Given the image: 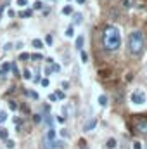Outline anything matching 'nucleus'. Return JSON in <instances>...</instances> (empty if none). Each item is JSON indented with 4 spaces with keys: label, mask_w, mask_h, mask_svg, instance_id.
<instances>
[{
    "label": "nucleus",
    "mask_w": 147,
    "mask_h": 149,
    "mask_svg": "<svg viewBox=\"0 0 147 149\" xmlns=\"http://www.w3.org/2000/svg\"><path fill=\"white\" fill-rule=\"evenodd\" d=\"M102 43L107 50H118L121 45V33L118 26H107L102 33Z\"/></svg>",
    "instance_id": "nucleus-1"
},
{
    "label": "nucleus",
    "mask_w": 147,
    "mask_h": 149,
    "mask_svg": "<svg viewBox=\"0 0 147 149\" xmlns=\"http://www.w3.org/2000/svg\"><path fill=\"white\" fill-rule=\"evenodd\" d=\"M128 50L133 56H140L144 50V35L140 31H132L128 37Z\"/></svg>",
    "instance_id": "nucleus-2"
},
{
    "label": "nucleus",
    "mask_w": 147,
    "mask_h": 149,
    "mask_svg": "<svg viewBox=\"0 0 147 149\" xmlns=\"http://www.w3.org/2000/svg\"><path fill=\"white\" fill-rule=\"evenodd\" d=\"M130 102L135 104V106H142L147 102V95L144 90H133L132 95H130Z\"/></svg>",
    "instance_id": "nucleus-3"
},
{
    "label": "nucleus",
    "mask_w": 147,
    "mask_h": 149,
    "mask_svg": "<svg viewBox=\"0 0 147 149\" xmlns=\"http://www.w3.org/2000/svg\"><path fill=\"white\" fill-rule=\"evenodd\" d=\"M95 125H97V120H95V118H90L88 121H85L83 130H85V132H90V130H94V128H95Z\"/></svg>",
    "instance_id": "nucleus-4"
},
{
    "label": "nucleus",
    "mask_w": 147,
    "mask_h": 149,
    "mask_svg": "<svg viewBox=\"0 0 147 149\" xmlns=\"http://www.w3.org/2000/svg\"><path fill=\"white\" fill-rule=\"evenodd\" d=\"M137 130L142 132V134H147V120L146 118H142V120L137 121Z\"/></svg>",
    "instance_id": "nucleus-5"
},
{
    "label": "nucleus",
    "mask_w": 147,
    "mask_h": 149,
    "mask_svg": "<svg viewBox=\"0 0 147 149\" xmlns=\"http://www.w3.org/2000/svg\"><path fill=\"white\" fill-rule=\"evenodd\" d=\"M116 146H118V142H116V139H107V142H106V148L107 149H116Z\"/></svg>",
    "instance_id": "nucleus-6"
},
{
    "label": "nucleus",
    "mask_w": 147,
    "mask_h": 149,
    "mask_svg": "<svg viewBox=\"0 0 147 149\" xmlns=\"http://www.w3.org/2000/svg\"><path fill=\"white\" fill-rule=\"evenodd\" d=\"M45 139H49V141H55V130L50 127L49 128V132H47V135H45Z\"/></svg>",
    "instance_id": "nucleus-7"
},
{
    "label": "nucleus",
    "mask_w": 147,
    "mask_h": 149,
    "mask_svg": "<svg viewBox=\"0 0 147 149\" xmlns=\"http://www.w3.org/2000/svg\"><path fill=\"white\" fill-rule=\"evenodd\" d=\"M83 42H85V38L83 37L76 38V50H83Z\"/></svg>",
    "instance_id": "nucleus-8"
},
{
    "label": "nucleus",
    "mask_w": 147,
    "mask_h": 149,
    "mask_svg": "<svg viewBox=\"0 0 147 149\" xmlns=\"http://www.w3.org/2000/svg\"><path fill=\"white\" fill-rule=\"evenodd\" d=\"M97 102H99V106H106L107 104V95H99V99H97Z\"/></svg>",
    "instance_id": "nucleus-9"
},
{
    "label": "nucleus",
    "mask_w": 147,
    "mask_h": 149,
    "mask_svg": "<svg viewBox=\"0 0 147 149\" xmlns=\"http://www.w3.org/2000/svg\"><path fill=\"white\" fill-rule=\"evenodd\" d=\"M31 45H33L35 49H38V50H40V49H43V42H42V40H38V38H35V40L31 42Z\"/></svg>",
    "instance_id": "nucleus-10"
},
{
    "label": "nucleus",
    "mask_w": 147,
    "mask_h": 149,
    "mask_svg": "<svg viewBox=\"0 0 147 149\" xmlns=\"http://www.w3.org/2000/svg\"><path fill=\"white\" fill-rule=\"evenodd\" d=\"M81 19H83V16H81L80 12L73 14V23H74V24H80V23H81Z\"/></svg>",
    "instance_id": "nucleus-11"
},
{
    "label": "nucleus",
    "mask_w": 147,
    "mask_h": 149,
    "mask_svg": "<svg viewBox=\"0 0 147 149\" xmlns=\"http://www.w3.org/2000/svg\"><path fill=\"white\" fill-rule=\"evenodd\" d=\"M9 70H10V63H3V66H2V70H0V73L7 74V73H9Z\"/></svg>",
    "instance_id": "nucleus-12"
},
{
    "label": "nucleus",
    "mask_w": 147,
    "mask_h": 149,
    "mask_svg": "<svg viewBox=\"0 0 147 149\" xmlns=\"http://www.w3.org/2000/svg\"><path fill=\"white\" fill-rule=\"evenodd\" d=\"M62 14H64V16H69V14H73V7H71V5H66V7L62 9Z\"/></svg>",
    "instance_id": "nucleus-13"
},
{
    "label": "nucleus",
    "mask_w": 147,
    "mask_h": 149,
    "mask_svg": "<svg viewBox=\"0 0 147 149\" xmlns=\"http://www.w3.org/2000/svg\"><path fill=\"white\" fill-rule=\"evenodd\" d=\"M31 14H33V10H31V9H26V10H23L19 16H21V17H30Z\"/></svg>",
    "instance_id": "nucleus-14"
},
{
    "label": "nucleus",
    "mask_w": 147,
    "mask_h": 149,
    "mask_svg": "<svg viewBox=\"0 0 147 149\" xmlns=\"http://www.w3.org/2000/svg\"><path fill=\"white\" fill-rule=\"evenodd\" d=\"M64 35H66V37H68V38L74 37V28H73V26H69V28L66 30V33H64Z\"/></svg>",
    "instance_id": "nucleus-15"
},
{
    "label": "nucleus",
    "mask_w": 147,
    "mask_h": 149,
    "mask_svg": "<svg viewBox=\"0 0 147 149\" xmlns=\"http://www.w3.org/2000/svg\"><path fill=\"white\" fill-rule=\"evenodd\" d=\"M121 7L123 9H130L132 7V2L130 0H121Z\"/></svg>",
    "instance_id": "nucleus-16"
},
{
    "label": "nucleus",
    "mask_w": 147,
    "mask_h": 149,
    "mask_svg": "<svg viewBox=\"0 0 147 149\" xmlns=\"http://www.w3.org/2000/svg\"><path fill=\"white\" fill-rule=\"evenodd\" d=\"M42 7H43V3H42V0H37V2L33 3V9H35V10H40Z\"/></svg>",
    "instance_id": "nucleus-17"
},
{
    "label": "nucleus",
    "mask_w": 147,
    "mask_h": 149,
    "mask_svg": "<svg viewBox=\"0 0 147 149\" xmlns=\"http://www.w3.org/2000/svg\"><path fill=\"white\" fill-rule=\"evenodd\" d=\"M54 148L62 149V148H64V141H54Z\"/></svg>",
    "instance_id": "nucleus-18"
},
{
    "label": "nucleus",
    "mask_w": 147,
    "mask_h": 149,
    "mask_svg": "<svg viewBox=\"0 0 147 149\" xmlns=\"http://www.w3.org/2000/svg\"><path fill=\"white\" fill-rule=\"evenodd\" d=\"M23 76H24V80H31V78H33V74H31L30 70H24V74H23Z\"/></svg>",
    "instance_id": "nucleus-19"
},
{
    "label": "nucleus",
    "mask_w": 147,
    "mask_h": 149,
    "mask_svg": "<svg viewBox=\"0 0 147 149\" xmlns=\"http://www.w3.org/2000/svg\"><path fill=\"white\" fill-rule=\"evenodd\" d=\"M7 121V111H0V123Z\"/></svg>",
    "instance_id": "nucleus-20"
},
{
    "label": "nucleus",
    "mask_w": 147,
    "mask_h": 149,
    "mask_svg": "<svg viewBox=\"0 0 147 149\" xmlns=\"http://www.w3.org/2000/svg\"><path fill=\"white\" fill-rule=\"evenodd\" d=\"M59 71H61V66L55 64V63H52V73H59Z\"/></svg>",
    "instance_id": "nucleus-21"
},
{
    "label": "nucleus",
    "mask_w": 147,
    "mask_h": 149,
    "mask_svg": "<svg viewBox=\"0 0 147 149\" xmlns=\"http://www.w3.org/2000/svg\"><path fill=\"white\" fill-rule=\"evenodd\" d=\"M80 52H81V63H87V61H88V54L83 52V50H80Z\"/></svg>",
    "instance_id": "nucleus-22"
},
{
    "label": "nucleus",
    "mask_w": 147,
    "mask_h": 149,
    "mask_svg": "<svg viewBox=\"0 0 147 149\" xmlns=\"http://www.w3.org/2000/svg\"><path fill=\"white\" fill-rule=\"evenodd\" d=\"M133 149H144L142 142H140V141H135V142H133Z\"/></svg>",
    "instance_id": "nucleus-23"
},
{
    "label": "nucleus",
    "mask_w": 147,
    "mask_h": 149,
    "mask_svg": "<svg viewBox=\"0 0 147 149\" xmlns=\"http://www.w3.org/2000/svg\"><path fill=\"white\" fill-rule=\"evenodd\" d=\"M10 70H12V73L16 74V76H17V74H19V70H17V66H16V64H14V63H12V64H10Z\"/></svg>",
    "instance_id": "nucleus-24"
},
{
    "label": "nucleus",
    "mask_w": 147,
    "mask_h": 149,
    "mask_svg": "<svg viewBox=\"0 0 147 149\" xmlns=\"http://www.w3.org/2000/svg\"><path fill=\"white\" fill-rule=\"evenodd\" d=\"M40 83H42V87H49V83H50V81H49V78H42V80H40Z\"/></svg>",
    "instance_id": "nucleus-25"
},
{
    "label": "nucleus",
    "mask_w": 147,
    "mask_h": 149,
    "mask_svg": "<svg viewBox=\"0 0 147 149\" xmlns=\"http://www.w3.org/2000/svg\"><path fill=\"white\" fill-rule=\"evenodd\" d=\"M14 125H16V127L19 128V127L23 125V120H21V118H14Z\"/></svg>",
    "instance_id": "nucleus-26"
},
{
    "label": "nucleus",
    "mask_w": 147,
    "mask_h": 149,
    "mask_svg": "<svg viewBox=\"0 0 147 149\" xmlns=\"http://www.w3.org/2000/svg\"><path fill=\"white\" fill-rule=\"evenodd\" d=\"M9 108H10L12 111H16V109H17V104H16L14 101H10V102H9Z\"/></svg>",
    "instance_id": "nucleus-27"
},
{
    "label": "nucleus",
    "mask_w": 147,
    "mask_h": 149,
    "mask_svg": "<svg viewBox=\"0 0 147 149\" xmlns=\"http://www.w3.org/2000/svg\"><path fill=\"white\" fill-rule=\"evenodd\" d=\"M45 125H47L49 128L52 127V118H50V116H47V118H45Z\"/></svg>",
    "instance_id": "nucleus-28"
},
{
    "label": "nucleus",
    "mask_w": 147,
    "mask_h": 149,
    "mask_svg": "<svg viewBox=\"0 0 147 149\" xmlns=\"http://www.w3.org/2000/svg\"><path fill=\"white\" fill-rule=\"evenodd\" d=\"M17 5L19 7H26L28 5V0H17Z\"/></svg>",
    "instance_id": "nucleus-29"
},
{
    "label": "nucleus",
    "mask_w": 147,
    "mask_h": 149,
    "mask_svg": "<svg viewBox=\"0 0 147 149\" xmlns=\"http://www.w3.org/2000/svg\"><path fill=\"white\" fill-rule=\"evenodd\" d=\"M26 94H28L31 99H38V94H37V92H33V90H31V92H26Z\"/></svg>",
    "instance_id": "nucleus-30"
},
{
    "label": "nucleus",
    "mask_w": 147,
    "mask_h": 149,
    "mask_svg": "<svg viewBox=\"0 0 147 149\" xmlns=\"http://www.w3.org/2000/svg\"><path fill=\"white\" fill-rule=\"evenodd\" d=\"M33 121H35V123H40V121H42V116H40V114H35V116H33Z\"/></svg>",
    "instance_id": "nucleus-31"
},
{
    "label": "nucleus",
    "mask_w": 147,
    "mask_h": 149,
    "mask_svg": "<svg viewBox=\"0 0 147 149\" xmlns=\"http://www.w3.org/2000/svg\"><path fill=\"white\" fill-rule=\"evenodd\" d=\"M55 95H57V99H64V92H62V90L55 92Z\"/></svg>",
    "instance_id": "nucleus-32"
},
{
    "label": "nucleus",
    "mask_w": 147,
    "mask_h": 149,
    "mask_svg": "<svg viewBox=\"0 0 147 149\" xmlns=\"http://www.w3.org/2000/svg\"><path fill=\"white\" fill-rule=\"evenodd\" d=\"M7 135H9V134H7V130H3V128H2V132H0V137H2V139H7Z\"/></svg>",
    "instance_id": "nucleus-33"
},
{
    "label": "nucleus",
    "mask_w": 147,
    "mask_h": 149,
    "mask_svg": "<svg viewBox=\"0 0 147 149\" xmlns=\"http://www.w3.org/2000/svg\"><path fill=\"white\" fill-rule=\"evenodd\" d=\"M45 42H47V45H52V37L47 35V37H45Z\"/></svg>",
    "instance_id": "nucleus-34"
},
{
    "label": "nucleus",
    "mask_w": 147,
    "mask_h": 149,
    "mask_svg": "<svg viewBox=\"0 0 147 149\" xmlns=\"http://www.w3.org/2000/svg\"><path fill=\"white\" fill-rule=\"evenodd\" d=\"M14 146H16V144H14V141H7V148H9V149H12Z\"/></svg>",
    "instance_id": "nucleus-35"
},
{
    "label": "nucleus",
    "mask_w": 147,
    "mask_h": 149,
    "mask_svg": "<svg viewBox=\"0 0 147 149\" xmlns=\"http://www.w3.org/2000/svg\"><path fill=\"white\" fill-rule=\"evenodd\" d=\"M10 49H12V45H10V43H5V45H3V50H10Z\"/></svg>",
    "instance_id": "nucleus-36"
},
{
    "label": "nucleus",
    "mask_w": 147,
    "mask_h": 149,
    "mask_svg": "<svg viewBox=\"0 0 147 149\" xmlns=\"http://www.w3.org/2000/svg\"><path fill=\"white\" fill-rule=\"evenodd\" d=\"M62 88L68 90V88H69V83H68V81H62Z\"/></svg>",
    "instance_id": "nucleus-37"
},
{
    "label": "nucleus",
    "mask_w": 147,
    "mask_h": 149,
    "mask_svg": "<svg viewBox=\"0 0 147 149\" xmlns=\"http://www.w3.org/2000/svg\"><path fill=\"white\" fill-rule=\"evenodd\" d=\"M49 99L54 102V101H57V95H55V94H52V95H49Z\"/></svg>",
    "instance_id": "nucleus-38"
},
{
    "label": "nucleus",
    "mask_w": 147,
    "mask_h": 149,
    "mask_svg": "<svg viewBox=\"0 0 147 149\" xmlns=\"http://www.w3.org/2000/svg\"><path fill=\"white\" fill-rule=\"evenodd\" d=\"M61 135H62V137H68V130H66V128H62V130H61Z\"/></svg>",
    "instance_id": "nucleus-39"
},
{
    "label": "nucleus",
    "mask_w": 147,
    "mask_h": 149,
    "mask_svg": "<svg viewBox=\"0 0 147 149\" xmlns=\"http://www.w3.org/2000/svg\"><path fill=\"white\" fill-rule=\"evenodd\" d=\"M28 57H30V54H21L19 56V59H28Z\"/></svg>",
    "instance_id": "nucleus-40"
},
{
    "label": "nucleus",
    "mask_w": 147,
    "mask_h": 149,
    "mask_svg": "<svg viewBox=\"0 0 147 149\" xmlns=\"http://www.w3.org/2000/svg\"><path fill=\"white\" fill-rule=\"evenodd\" d=\"M57 121H61V123H64V121H66V118H64V116H57Z\"/></svg>",
    "instance_id": "nucleus-41"
},
{
    "label": "nucleus",
    "mask_w": 147,
    "mask_h": 149,
    "mask_svg": "<svg viewBox=\"0 0 147 149\" xmlns=\"http://www.w3.org/2000/svg\"><path fill=\"white\" fill-rule=\"evenodd\" d=\"M31 57H33V59H37V61H38V59H42V56H40V54H33Z\"/></svg>",
    "instance_id": "nucleus-42"
},
{
    "label": "nucleus",
    "mask_w": 147,
    "mask_h": 149,
    "mask_svg": "<svg viewBox=\"0 0 147 149\" xmlns=\"http://www.w3.org/2000/svg\"><path fill=\"white\" fill-rule=\"evenodd\" d=\"M76 2H78V3H85L87 0H76Z\"/></svg>",
    "instance_id": "nucleus-43"
},
{
    "label": "nucleus",
    "mask_w": 147,
    "mask_h": 149,
    "mask_svg": "<svg viewBox=\"0 0 147 149\" xmlns=\"http://www.w3.org/2000/svg\"><path fill=\"white\" fill-rule=\"evenodd\" d=\"M2 12H3V9H0V19H2Z\"/></svg>",
    "instance_id": "nucleus-44"
}]
</instances>
